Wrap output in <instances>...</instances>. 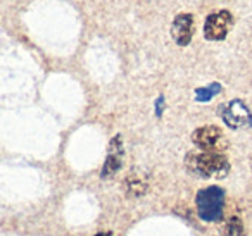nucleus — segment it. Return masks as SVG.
<instances>
[{
	"instance_id": "obj_3",
	"label": "nucleus",
	"mask_w": 252,
	"mask_h": 236,
	"mask_svg": "<svg viewBox=\"0 0 252 236\" xmlns=\"http://www.w3.org/2000/svg\"><path fill=\"white\" fill-rule=\"evenodd\" d=\"M192 143L202 152L223 153L228 148V140L220 126L206 124L192 133Z\"/></svg>"
},
{
	"instance_id": "obj_4",
	"label": "nucleus",
	"mask_w": 252,
	"mask_h": 236,
	"mask_svg": "<svg viewBox=\"0 0 252 236\" xmlns=\"http://www.w3.org/2000/svg\"><path fill=\"white\" fill-rule=\"evenodd\" d=\"M223 122L231 129H247L252 128V112L245 105L244 100L233 98L228 104H223L220 109Z\"/></svg>"
},
{
	"instance_id": "obj_5",
	"label": "nucleus",
	"mask_w": 252,
	"mask_h": 236,
	"mask_svg": "<svg viewBox=\"0 0 252 236\" xmlns=\"http://www.w3.org/2000/svg\"><path fill=\"white\" fill-rule=\"evenodd\" d=\"M233 14L226 9L211 12L204 23V38L209 42H221L228 36L233 28Z\"/></svg>"
},
{
	"instance_id": "obj_9",
	"label": "nucleus",
	"mask_w": 252,
	"mask_h": 236,
	"mask_svg": "<svg viewBox=\"0 0 252 236\" xmlns=\"http://www.w3.org/2000/svg\"><path fill=\"white\" fill-rule=\"evenodd\" d=\"M220 236H245V228L242 219L237 217V215L228 217L220 226Z\"/></svg>"
},
{
	"instance_id": "obj_8",
	"label": "nucleus",
	"mask_w": 252,
	"mask_h": 236,
	"mask_svg": "<svg viewBox=\"0 0 252 236\" xmlns=\"http://www.w3.org/2000/svg\"><path fill=\"white\" fill-rule=\"evenodd\" d=\"M149 190V177L145 173L135 169L125 179V191L128 197H142Z\"/></svg>"
},
{
	"instance_id": "obj_10",
	"label": "nucleus",
	"mask_w": 252,
	"mask_h": 236,
	"mask_svg": "<svg viewBox=\"0 0 252 236\" xmlns=\"http://www.w3.org/2000/svg\"><path fill=\"white\" fill-rule=\"evenodd\" d=\"M221 91V85L220 83H213L209 85V87L206 88H199V90H195V97L199 102H209L211 98L214 97V95H218Z\"/></svg>"
},
{
	"instance_id": "obj_11",
	"label": "nucleus",
	"mask_w": 252,
	"mask_h": 236,
	"mask_svg": "<svg viewBox=\"0 0 252 236\" xmlns=\"http://www.w3.org/2000/svg\"><path fill=\"white\" fill-rule=\"evenodd\" d=\"M95 236H112L111 233H98V235H95Z\"/></svg>"
},
{
	"instance_id": "obj_2",
	"label": "nucleus",
	"mask_w": 252,
	"mask_h": 236,
	"mask_svg": "<svg viewBox=\"0 0 252 236\" xmlns=\"http://www.w3.org/2000/svg\"><path fill=\"white\" fill-rule=\"evenodd\" d=\"M224 190L220 186H207L197 193L195 205L199 217L207 222H218L223 217L224 210Z\"/></svg>"
},
{
	"instance_id": "obj_7",
	"label": "nucleus",
	"mask_w": 252,
	"mask_h": 236,
	"mask_svg": "<svg viewBox=\"0 0 252 236\" xmlns=\"http://www.w3.org/2000/svg\"><path fill=\"white\" fill-rule=\"evenodd\" d=\"M123 159H125V148H123V138L121 135H116L114 138L109 142L107 150V159L102 167V177H112L123 166Z\"/></svg>"
},
{
	"instance_id": "obj_1",
	"label": "nucleus",
	"mask_w": 252,
	"mask_h": 236,
	"mask_svg": "<svg viewBox=\"0 0 252 236\" xmlns=\"http://www.w3.org/2000/svg\"><path fill=\"white\" fill-rule=\"evenodd\" d=\"M185 169L200 179H223L230 174L231 164L224 153L195 150L185 155Z\"/></svg>"
},
{
	"instance_id": "obj_6",
	"label": "nucleus",
	"mask_w": 252,
	"mask_h": 236,
	"mask_svg": "<svg viewBox=\"0 0 252 236\" xmlns=\"http://www.w3.org/2000/svg\"><path fill=\"white\" fill-rule=\"evenodd\" d=\"M193 31H195V23H193V16L189 12H182L178 14L171 23V38L178 47L190 45L193 38Z\"/></svg>"
}]
</instances>
